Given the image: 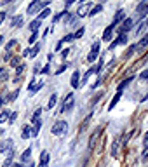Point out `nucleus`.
<instances>
[{"label": "nucleus", "mask_w": 148, "mask_h": 167, "mask_svg": "<svg viewBox=\"0 0 148 167\" xmlns=\"http://www.w3.org/2000/svg\"><path fill=\"white\" fill-rule=\"evenodd\" d=\"M33 85H30V91L31 92H35V91H38L40 87H44V82H31Z\"/></svg>", "instance_id": "nucleus-22"}, {"label": "nucleus", "mask_w": 148, "mask_h": 167, "mask_svg": "<svg viewBox=\"0 0 148 167\" xmlns=\"http://www.w3.org/2000/svg\"><path fill=\"white\" fill-rule=\"evenodd\" d=\"M23 70H24V64H19V66H17V70H16V73H17V75H21V73H23Z\"/></svg>", "instance_id": "nucleus-39"}, {"label": "nucleus", "mask_w": 148, "mask_h": 167, "mask_svg": "<svg viewBox=\"0 0 148 167\" xmlns=\"http://www.w3.org/2000/svg\"><path fill=\"white\" fill-rule=\"evenodd\" d=\"M2 134H3V129H0V136H2Z\"/></svg>", "instance_id": "nucleus-49"}, {"label": "nucleus", "mask_w": 148, "mask_h": 167, "mask_svg": "<svg viewBox=\"0 0 148 167\" xmlns=\"http://www.w3.org/2000/svg\"><path fill=\"white\" fill-rule=\"evenodd\" d=\"M131 80H133V77H129V78H126V80H122V82L119 84V87H117V91H120V92H122V89H124V87H127V84H129Z\"/></svg>", "instance_id": "nucleus-21"}, {"label": "nucleus", "mask_w": 148, "mask_h": 167, "mask_svg": "<svg viewBox=\"0 0 148 167\" xmlns=\"http://www.w3.org/2000/svg\"><path fill=\"white\" fill-rule=\"evenodd\" d=\"M80 2H85V0H80Z\"/></svg>", "instance_id": "nucleus-52"}, {"label": "nucleus", "mask_w": 148, "mask_h": 167, "mask_svg": "<svg viewBox=\"0 0 148 167\" xmlns=\"http://www.w3.org/2000/svg\"><path fill=\"white\" fill-rule=\"evenodd\" d=\"M136 49H138L136 45H131V47H129V51H127V52L124 54V58H126V59H127V58H131V56H133V52H134Z\"/></svg>", "instance_id": "nucleus-28"}, {"label": "nucleus", "mask_w": 148, "mask_h": 167, "mask_svg": "<svg viewBox=\"0 0 148 167\" xmlns=\"http://www.w3.org/2000/svg\"><path fill=\"white\" fill-rule=\"evenodd\" d=\"M49 14H51V10H49V9H44V10H40V14H38V19L42 21V19H45Z\"/></svg>", "instance_id": "nucleus-27"}, {"label": "nucleus", "mask_w": 148, "mask_h": 167, "mask_svg": "<svg viewBox=\"0 0 148 167\" xmlns=\"http://www.w3.org/2000/svg\"><path fill=\"white\" fill-rule=\"evenodd\" d=\"M68 131V124L65 122V120H58L54 125H52V134H56V136H61V134H65Z\"/></svg>", "instance_id": "nucleus-1"}, {"label": "nucleus", "mask_w": 148, "mask_h": 167, "mask_svg": "<svg viewBox=\"0 0 148 167\" xmlns=\"http://www.w3.org/2000/svg\"><path fill=\"white\" fill-rule=\"evenodd\" d=\"M16 42H17V40H16V38H12V40H10V42L7 44V47H5V49H7V52H9V51H10V49H12V47L16 45Z\"/></svg>", "instance_id": "nucleus-31"}, {"label": "nucleus", "mask_w": 148, "mask_h": 167, "mask_svg": "<svg viewBox=\"0 0 148 167\" xmlns=\"http://www.w3.org/2000/svg\"><path fill=\"white\" fill-rule=\"evenodd\" d=\"M96 58H98V52H92V51H91V52H89V56H87V61H91V63H92V61H96Z\"/></svg>", "instance_id": "nucleus-29"}, {"label": "nucleus", "mask_w": 148, "mask_h": 167, "mask_svg": "<svg viewBox=\"0 0 148 167\" xmlns=\"http://www.w3.org/2000/svg\"><path fill=\"white\" fill-rule=\"evenodd\" d=\"M73 103H75V96H73V94H68V96L65 98V103H63L59 113H68V112L73 108Z\"/></svg>", "instance_id": "nucleus-2"}, {"label": "nucleus", "mask_w": 148, "mask_h": 167, "mask_svg": "<svg viewBox=\"0 0 148 167\" xmlns=\"http://www.w3.org/2000/svg\"><path fill=\"white\" fill-rule=\"evenodd\" d=\"M145 24H147V26H148V19H147V23H145Z\"/></svg>", "instance_id": "nucleus-51"}, {"label": "nucleus", "mask_w": 148, "mask_h": 167, "mask_svg": "<svg viewBox=\"0 0 148 167\" xmlns=\"http://www.w3.org/2000/svg\"><path fill=\"white\" fill-rule=\"evenodd\" d=\"M5 21V12H0V24Z\"/></svg>", "instance_id": "nucleus-42"}, {"label": "nucleus", "mask_w": 148, "mask_h": 167, "mask_svg": "<svg viewBox=\"0 0 148 167\" xmlns=\"http://www.w3.org/2000/svg\"><path fill=\"white\" fill-rule=\"evenodd\" d=\"M68 54H70V49H65V51H63V52H61V56H63V58H66V56H68Z\"/></svg>", "instance_id": "nucleus-41"}, {"label": "nucleus", "mask_w": 148, "mask_h": 167, "mask_svg": "<svg viewBox=\"0 0 148 167\" xmlns=\"http://www.w3.org/2000/svg\"><path fill=\"white\" fill-rule=\"evenodd\" d=\"M120 98H122V92H120V91H117V94H115V98H113V99L110 101V105H108V108L112 110V108H113V106H115V105H117V103L120 101Z\"/></svg>", "instance_id": "nucleus-15"}, {"label": "nucleus", "mask_w": 148, "mask_h": 167, "mask_svg": "<svg viewBox=\"0 0 148 167\" xmlns=\"http://www.w3.org/2000/svg\"><path fill=\"white\" fill-rule=\"evenodd\" d=\"M28 167H35V164H30V166H28Z\"/></svg>", "instance_id": "nucleus-50"}, {"label": "nucleus", "mask_w": 148, "mask_h": 167, "mask_svg": "<svg viewBox=\"0 0 148 167\" xmlns=\"http://www.w3.org/2000/svg\"><path fill=\"white\" fill-rule=\"evenodd\" d=\"M10 167H23V166H21V164H12Z\"/></svg>", "instance_id": "nucleus-47"}, {"label": "nucleus", "mask_w": 148, "mask_h": 167, "mask_svg": "<svg viewBox=\"0 0 148 167\" xmlns=\"http://www.w3.org/2000/svg\"><path fill=\"white\" fill-rule=\"evenodd\" d=\"M79 80H80V71H77V70H75V71H73V75H72V87H73V89H77V87L80 85V84H79Z\"/></svg>", "instance_id": "nucleus-12"}, {"label": "nucleus", "mask_w": 148, "mask_h": 167, "mask_svg": "<svg viewBox=\"0 0 148 167\" xmlns=\"http://www.w3.org/2000/svg\"><path fill=\"white\" fill-rule=\"evenodd\" d=\"M38 10H42V0H31L30 2V5H28V10H26V14H37Z\"/></svg>", "instance_id": "nucleus-3"}, {"label": "nucleus", "mask_w": 148, "mask_h": 167, "mask_svg": "<svg viewBox=\"0 0 148 167\" xmlns=\"http://www.w3.org/2000/svg\"><path fill=\"white\" fill-rule=\"evenodd\" d=\"M119 44H127V35H126V33H124V35H119V38H117L115 42H112V44H110V51H112V49H115Z\"/></svg>", "instance_id": "nucleus-8"}, {"label": "nucleus", "mask_w": 148, "mask_h": 167, "mask_svg": "<svg viewBox=\"0 0 148 167\" xmlns=\"http://www.w3.org/2000/svg\"><path fill=\"white\" fill-rule=\"evenodd\" d=\"M30 136H31V127H30V125H26V127L23 129V139H28Z\"/></svg>", "instance_id": "nucleus-25"}, {"label": "nucleus", "mask_w": 148, "mask_h": 167, "mask_svg": "<svg viewBox=\"0 0 148 167\" xmlns=\"http://www.w3.org/2000/svg\"><path fill=\"white\" fill-rule=\"evenodd\" d=\"M2 42H3V37H2V35H0V44H2Z\"/></svg>", "instance_id": "nucleus-48"}, {"label": "nucleus", "mask_w": 148, "mask_h": 167, "mask_svg": "<svg viewBox=\"0 0 148 167\" xmlns=\"http://www.w3.org/2000/svg\"><path fill=\"white\" fill-rule=\"evenodd\" d=\"M30 155H31V150H30V148L24 150L23 155H21V162H28V160H30Z\"/></svg>", "instance_id": "nucleus-24"}, {"label": "nucleus", "mask_w": 148, "mask_h": 167, "mask_svg": "<svg viewBox=\"0 0 148 167\" xmlns=\"http://www.w3.org/2000/svg\"><path fill=\"white\" fill-rule=\"evenodd\" d=\"M73 38H75V37H73V35H68V37H65V38H63V40H61V42H72V40H73Z\"/></svg>", "instance_id": "nucleus-38"}, {"label": "nucleus", "mask_w": 148, "mask_h": 167, "mask_svg": "<svg viewBox=\"0 0 148 167\" xmlns=\"http://www.w3.org/2000/svg\"><path fill=\"white\" fill-rule=\"evenodd\" d=\"M73 2H75V0H65V5H66V7H70Z\"/></svg>", "instance_id": "nucleus-43"}, {"label": "nucleus", "mask_w": 148, "mask_h": 167, "mask_svg": "<svg viewBox=\"0 0 148 167\" xmlns=\"http://www.w3.org/2000/svg\"><path fill=\"white\" fill-rule=\"evenodd\" d=\"M113 30H115V24L112 23L108 28H105V31H103V40H110L112 38V33H113Z\"/></svg>", "instance_id": "nucleus-11"}, {"label": "nucleus", "mask_w": 148, "mask_h": 167, "mask_svg": "<svg viewBox=\"0 0 148 167\" xmlns=\"http://www.w3.org/2000/svg\"><path fill=\"white\" fill-rule=\"evenodd\" d=\"M82 35H84V28H79V30H77V33H73V37H75V38H80Z\"/></svg>", "instance_id": "nucleus-34"}, {"label": "nucleus", "mask_w": 148, "mask_h": 167, "mask_svg": "<svg viewBox=\"0 0 148 167\" xmlns=\"http://www.w3.org/2000/svg\"><path fill=\"white\" fill-rule=\"evenodd\" d=\"M10 26H12V28H21V26H23V16H16V17L12 19Z\"/></svg>", "instance_id": "nucleus-14"}, {"label": "nucleus", "mask_w": 148, "mask_h": 167, "mask_svg": "<svg viewBox=\"0 0 148 167\" xmlns=\"http://www.w3.org/2000/svg\"><path fill=\"white\" fill-rule=\"evenodd\" d=\"M143 143H145V146H148V131H147V134H145V139H143Z\"/></svg>", "instance_id": "nucleus-44"}, {"label": "nucleus", "mask_w": 148, "mask_h": 167, "mask_svg": "<svg viewBox=\"0 0 148 167\" xmlns=\"http://www.w3.org/2000/svg\"><path fill=\"white\" fill-rule=\"evenodd\" d=\"M9 78V71L5 70V68H0V82H3V80H7Z\"/></svg>", "instance_id": "nucleus-26"}, {"label": "nucleus", "mask_w": 148, "mask_h": 167, "mask_svg": "<svg viewBox=\"0 0 148 167\" xmlns=\"http://www.w3.org/2000/svg\"><path fill=\"white\" fill-rule=\"evenodd\" d=\"M40 24H42V21L37 17V19H33V21L28 24V28H30V30H31V33H33V31H38V26H40Z\"/></svg>", "instance_id": "nucleus-13"}, {"label": "nucleus", "mask_w": 148, "mask_h": 167, "mask_svg": "<svg viewBox=\"0 0 148 167\" xmlns=\"http://www.w3.org/2000/svg\"><path fill=\"white\" fill-rule=\"evenodd\" d=\"M10 63H12V66H19V59H17V58H14Z\"/></svg>", "instance_id": "nucleus-40"}, {"label": "nucleus", "mask_w": 148, "mask_h": 167, "mask_svg": "<svg viewBox=\"0 0 148 167\" xmlns=\"http://www.w3.org/2000/svg\"><path fill=\"white\" fill-rule=\"evenodd\" d=\"M56 101H58V94H52V96L49 98V103H47V108H54Z\"/></svg>", "instance_id": "nucleus-23"}, {"label": "nucleus", "mask_w": 148, "mask_h": 167, "mask_svg": "<svg viewBox=\"0 0 148 167\" xmlns=\"http://www.w3.org/2000/svg\"><path fill=\"white\" fill-rule=\"evenodd\" d=\"M38 51H40V45H35L33 49H26V51L23 52V56H24V58H33V56L38 54Z\"/></svg>", "instance_id": "nucleus-10"}, {"label": "nucleus", "mask_w": 148, "mask_h": 167, "mask_svg": "<svg viewBox=\"0 0 148 167\" xmlns=\"http://www.w3.org/2000/svg\"><path fill=\"white\" fill-rule=\"evenodd\" d=\"M47 71H49V64H45V66H44V70H42V73H47Z\"/></svg>", "instance_id": "nucleus-46"}, {"label": "nucleus", "mask_w": 148, "mask_h": 167, "mask_svg": "<svg viewBox=\"0 0 148 167\" xmlns=\"http://www.w3.org/2000/svg\"><path fill=\"white\" fill-rule=\"evenodd\" d=\"M98 12H101V5H98V7H94V9L91 10V14H89V16H96Z\"/></svg>", "instance_id": "nucleus-33"}, {"label": "nucleus", "mask_w": 148, "mask_h": 167, "mask_svg": "<svg viewBox=\"0 0 148 167\" xmlns=\"http://www.w3.org/2000/svg\"><path fill=\"white\" fill-rule=\"evenodd\" d=\"M124 16H126V14H124V10H117V14H115V19H113V24L117 26V24H119V23L124 19Z\"/></svg>", "instance_id": "nucleus-17"}, {"label": "nucleus", "mask_w": 148, "mask_h": 167, "mask_svg": "<svg viewBox=\"0 0 148 167\" xmlns=\"http://www.w3.org/2000/svg\"><path fill=\"white\" fill-rule=\"evenodd\" d=\"M140 80H148V70H145V71L140 75Z\"/></svg>", "instance_id": "nucleus-37"}, {"label": "nucleus", "mask_w": 148, "mask_h": 167, "mask_svg": "<svg viewBox=\"0 0 148 167\" xmlns=\"http://www.w3.org/2000/svg\"><path fill=\"white\" fill-rule=\"evenodd\" d=\"M12 150H14V141H12V139H5V141L0 145V152H2V153H7V155H9V153H12Z\"/></svg>", "instance_id": "nucleus-6"}, {"label": "nucleus", "mask_w": 148, "mask_h": 167, "mask_svg": "<svg viewBox=\"0 0 148 167\" xmlns=\"http://www.w3.org/2000/svg\"><path fill=\"white\" fill-rule=\"evenodd\" d=\"M122 143H126V139H122V138H119V139L113 141V145H112V155L113 157H119V148L122 146Z\"/></svg>", "instance_id": "nucleus-7"}, {"label": "nucleus", "mask_w": 148, "mask_h": 167, "mask_svg": "<svg viewBox=\"0 0 148 167\" xmlns=\"http://www.w3.org/2000/svg\"><path fill=\"white\" fill-rule=\"evenodd\" d=\"M10 117V112L9 110H3V112H0V124H3L7 118Z\"/></svg>", "instance_id": "nucleus-19"}, {"label": "nucleus", "mask_w": 148, "mask_h": 167, "mask_svg": "<svg viewBox=\"0 0 148 167\" xmlns=\"http://www.w3.org/2000/svg\"><path fill=\"white\" fill-rule=\"evenodd\" d=\"M49 166V152H42L40 153V164H38V167H47Z\"/></svg>", "instance_id": "nucleus-9"}, {"label": "nucleus", "mask_w": 148, "mask_h": 167, "mask_svg": "<svg viewBox=\"0 0 148 167\" xmlns=\"http://www.w3.org/2000/svg\"><path fill=\"white\" fill-rule=\"evenodd\" d=\"M147 45H148V33L143 37V38H141V40H140V44H138L136 47H138V49H145Z\"/></svg>", "instance_id": "nucleus-20"}, {"label": "nucleus", "mask_w": 148, "mask_h": 167, "mask_svg": "<svg viewBox=\"0 0 148 167\" xmlns=\"http://www.w3.org/2000/svg\"><path fill=\"white\" fill-rule=\"evenodd\" d=\"M136 14H138V19L147 17V14H148V2L147 0H143V2L136 7Z\"/></svg>", "instance_id": "nucleus-4"}, {"label": "nucleus", "mask_w": 148, "mask_h": 167, "mask_svg": "<svg viewBox=\"0 0 148 167\" xmlns=\"http://www.w3.org/2000/svg\"><path fill=\"white\" fill-rule=\"evenodd\" d=\"M89 9H91V5L89 3H85V5H82L80 9H79V12H77V16H87V12H89Z\"/></svg>", "instance_id": "nucleus-16"}, {"label": "nucleus", "mask_w": 148, "mask_h": 167, "mask_svg": "<svg viewBox=\"0 0 148 167\" xmlns=\"http://www.w3.org/2000/svg\"><path fill=\"white\" fill-rule=\"evenodd\" d=\"M141 160H143V162H147V160H148V146H145V150H143V155H141Z\"/></svg>", "instance_id": "nucleus-32"}, {"label": "nucleus", "mask_w": 148, "mask_h": 167, "mask_svg": "<svg viewBox=\"0 0 148 167\" xmlns=\"http://www.w3.org/2000/svg\"><path fill=\"white\" fill-rule=\"evenodd\" d=\"M61 45H63V42H58V44H56V51H59V49H61Z\"/></svg>", "instance_id": "nucleus-45"}, {"label": "nucleus", "mask_w": 148, "mask_h": 167, "mask_svg": "<svg viewBox=\"0 0 148 167\" xmlns=\"http://www.w3.org/2000/svg\"><path fill=\"white\" fill-rule=\"evenodd\" d=\"M63 14H66V10H65V12H61V14H56V16L52 17V21H54V23H56V21H59V19L63 17Z\"/></svg>", "instance_id": "nucleus-36"}, {"label": "nucleus", "mask_w": 148, "mask_h": 167, "mask_svg": "<svg viewBox=\"0 0 148 167\" xmlns=\"http://www.w3.org/2000/svg\"><path fill=\"white\" fill-rule=\"evenodd\" d=\"M37 37H38V31H33L31 37H30V40H28V44H33V42L37 40Z\"/></svg>", "instance_id": "nucleus-30"}, {"label": "nucleus", "mask_w": 148, "mask_h": 167, "mask_svg": "<svg viewBox=\"0 0 148 167\" xmlns=\"http://www.w3.org/2000/svg\"><path fill=\"white\" fill-rule=\"evenodd\" d=\"M133 28V19L131 17H127V19H124L122 23H120V28H119V35H127V31Z\"/></svg>", "instance_id": "nucleus-5"}, {"label": "nucleus", "mask_w": 148, "mask_h": 167, "mask_svg": "<svg viewBox=\"0 0 148 167\" xmlns=\"http://www.w3.org/2000/svg\"><path fill=\"white\" fill-rule=\"evenodd\" d=\"M96 138H98V131L91 136V141H89V152H92L94 150V145H96Z\"/></svg>", "instance_id": "nucleus-18"}, {"label": "nucleus", "mask_w": 148, "mask_h": 167, "mask_svg": "<svg viewBox=\"0 0 148 167\" xmlns=\"http://www.w3.org/2000/svg\"><path fill=\"white\" fill-rule=\"evenodd\" d=\"M91 51H92V52H99V42H94L92 47H91Z\"/></svg>", "instance_id": "nucleus-35"}]
</instances>
